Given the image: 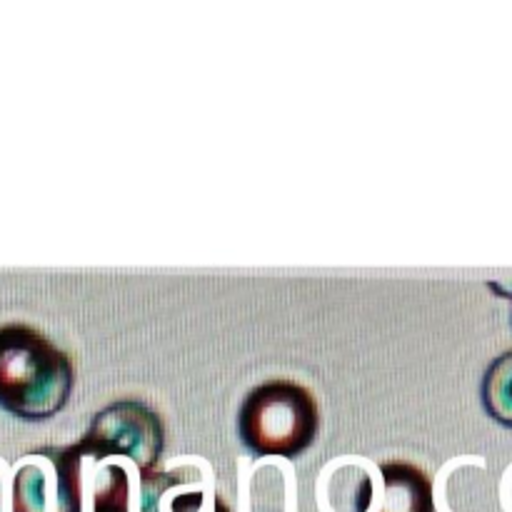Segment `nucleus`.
I'll return each instance as SVG.
<instances>
[{"instance_id":"nucleus-1","label":"nucleus","mask_w":512,"mask_h":512,"mask_svg":"<svg viewBox=\"0 0 512 512\" xmlns=\"http://www.w3.org/2000/svg\"><path fill=\"white\" fill-rule=\"evenodd\" d=\"M73 358L28 323L0 325V408L23 420H45L68 405Z\"/></svg>"},{"instance_id":"nucleus-2","label":"nucleus","mask_w":512,"mask_h":512,"mask_svg":"<svg viewBox=\"0 0 512 512\" xmlns=\"http://www.w3.org/2000/svg\"><path fill=\"white\" fill-rule=\"evenodd\" d=\"M320 430V408L305 385L273 378L255 385L238 410V433L255 455L295 458L313 445Z\"/></svg>"},{"instance_id":"nucleus-3","label":"nucleus","mask_w":512,"mask_h":512,"mask_svg":"<svg viewBox=\"0 0 512 512\" xmlns=\"http://www.w3.org/2000/svg\"><path fill=\"white\" fill-rule=\"evenodd\" d=\"M165 448V428L158 410L143 400H115L100 410L75 450L83 460L120 468L148 483L158 473Z\"/></svg>"},{"instance_id":"nucleus-4","label":"nucleus","mask_w":512,"mask_h":512,"mask_svg":"<svg viewBox=\"0 0 512 512\" xmlns=\"http://www.w3.org/2000/svg\"><path fill=\"white\" fill-rule=\"evenodd\" d=\"M10 508L13 512H83L80 455L75 445H50L20 458Z\"/></svg>"},{"instance_id":"nucleus-5","label":"nucleus","mask_w":512,"mask_h":512,"mask_svg":"<svg viewBox=\"0 0 512 512\" xmlns=\"http://www.w3.org/2000/svg\"><path fill=\"white\" fill-rule=\"evenodd\" d=\"M140 512H230L223 495L198 478L195 468L155 473L145 483Z\"/></svg>"},{"instance_id":"nucleus-6","label":"nucleus","mask_w":512,"mask_h":512,"mask_svg":"<svg viewBox=\"0 0 512 512\" xmlns=\"http://www.w3.org/2000/svg\"><path fill=\"white\" fill-rule=\"evenodd\" d=\"M383 498L375 512H435L433 480L420 465L408 460L380 463Z\"/></svg>"},{"instance_id":"nucleus-7","label":"nucleus","mask_w":512,"mask_h":512,"mask_svg":"<svg viewBox=\"0 0 512 512\" xmlns=\"http://www.w3.org/2000/svg\"><path fill=\"white\" fill-rule=\"evenodd\" d=\"M480 398L490 418L512 428V350L495 358L485 370Z\"/></svg>"},{"instance_id":"nucleus-8","label":"nucleus","mask_w":512,"mask_h":512,"mask_svg":"<svg viewBox=\"0 0 512 512\" xmlns=\"http://www.w3.org/2000/svg\"><path fill=\"white\" fill-rule=\"evenodd\" d=\"M0 512H13V508L8 510V505H5V490H3V478H0Z\"/></svg>"}]
</instances>
